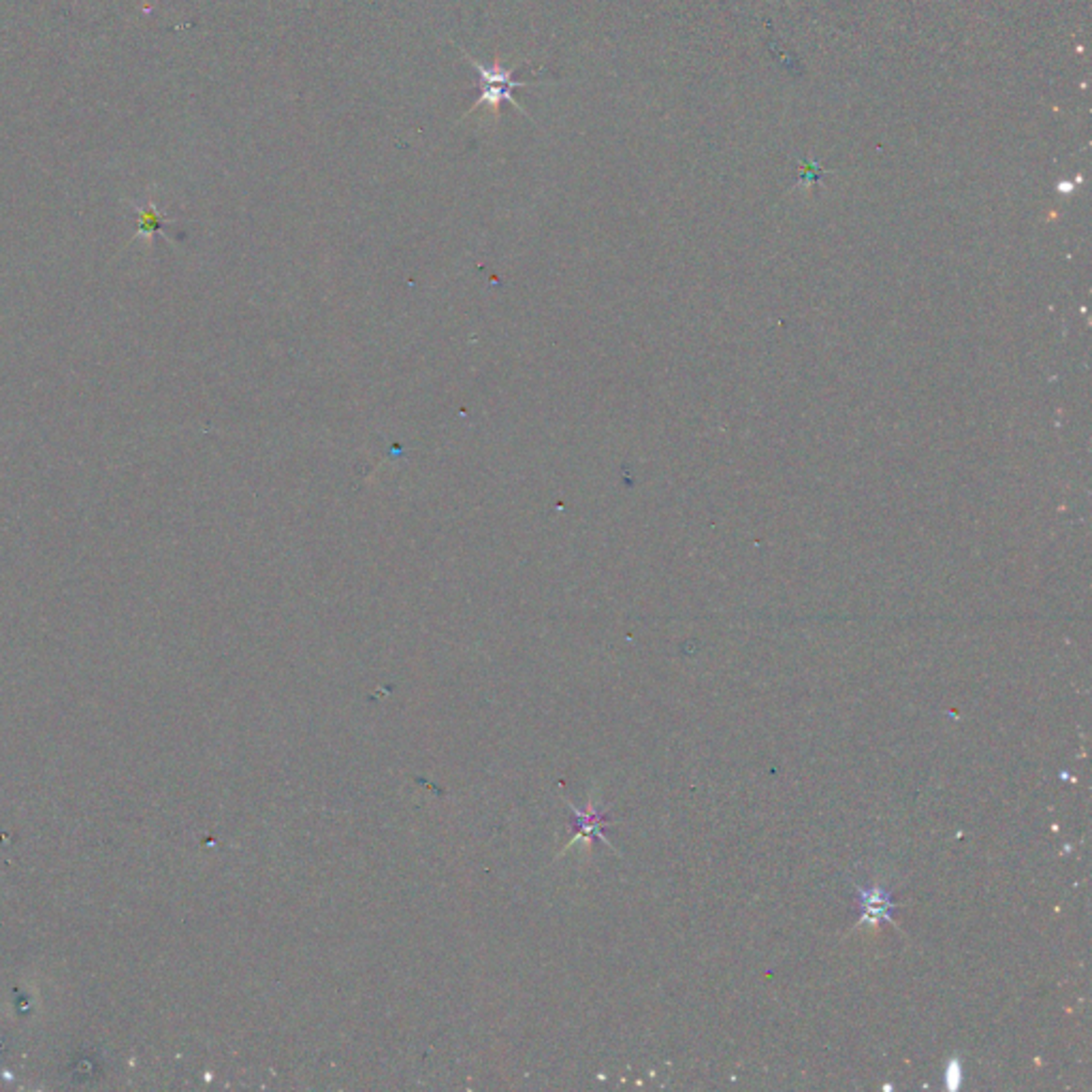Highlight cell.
Returning a JSON list of instances; mask_svg holds the SVG:
<instances>
[{
	"instance_id": "cell-1",
	"label": "cell",
	"mask_w": 1092,
	"mask_h": 1092,
	"mask_svg": "<svg viewBox=\"0 0 1092 1092\" xmlns=\"http://www.w3.org/2000/svg\"><path fill=\"white\" fill-rule=\"evenodd\" d=\"M463 56L467 60H470V65H474V68L480 75V97L470 107V112H467V114H474L476 109L485 107L487 112L497 120L499 114H502L504 100H508V103H512L514 107L521 109V105L517 103V100H514L512 92L517 90V88H525V85H529V83L527 82H514L512 80V71H514V68H506L502 65V58H499L497 52H495V56H493V65H491V67L480 65V62L476 60L474 56H470V53H467L465 50H463ZM521 112H523V109H521Z\"/></svg>"
},
{
	"instance_id": "cell-2",
	"label": "cell",
	"mask_w": 1092,
	"mask_h": 1092,
	"mask_svg": "<svg viewBox=\"0 0 1092 1092\" xmlns=\"http://www.w3.org/2000/svg\"><path fill=\"white\" fill-rule=\"evenodd\" d=\"M857 904H860V922L857 926H871L877 928L886 922H892V916L896 911V902L892 899V892L881 886L871 887H857Z\"/></svg>"
},
{
	"instance_id": "cell-3",
	"label": "cell",
	"mask_w": 1092,
	"mask_h": 1092,
	"mask_svg": "<svg viewBox=\"0 0 1092 1092\" xmlns=\"http://www.w3.org/2000/svg\"><path fill=\"white\" fill-rule=\"evenodd\" d=\"M946 1084L949 1090H958L963 1084V1065L958 1058H951L949 1065L946 1069Z\"/></svg>"
}]
</instances>
